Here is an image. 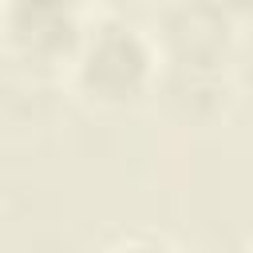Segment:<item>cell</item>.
<instances>
[{
    "instance_id": "6da1fadb",
    "label": "cell",
    "mask_w": 253,
    "mask_h": 253,
    "mask_svg": "<svg viewBox=\"0 0 253 253\" xmlns=\"http://www.w3.org/2000/svg\"><path fill=\"white\" fill-rule=\"evenodd\" d=\"M158 79V47L146 24L95 8L59 71L71 103L95 115H123L150 103Z\"/></svg>"
},
{
    "instance_id": "7a4b0ae2",
    "label": "cell",
    "mask_w": 253,
    "mask_h": 253,
    "mask_svg": "<svg viewBox=\"0 0 253 253\" xmlns=\"http://www.w3.org/2000/svg\"><path fill=\"white\" fill-rule=\"evenodd\" d=\"M95 0H0V59L24 75L59 79Z\"/></svg>"
},
{
    "instance_id": "3957f363",
    "label": "cell",
    "mask_w": 253,
    "mask_h": 253,
    "mask_svg": "<svg viewBox=\"0 0 253 253\" xmlns=\"http://www.w3.org/2000/svg\"><path fill=\"white\" fill-rule=\"evenodd\" d=\"M158 63L213 75H245L249 28L186 0H166L150 24Z\"/></svg>"
},
{
    "instance_id": "277c9868",
    "label": "cell",
    "mask_w": 253,
    "mask_h": 253,
    "mask_svg": "<svg viewBox=\"0 0 253 253\" xmlns=\"http://www.w3.org/2000/svg\"><path fill=\"white\" fill-rule=\"evenodd\" d=\"M245 75H213L158 63V79L150 91V107L178 130H217L229 123L241 103Z\"/></svg>"
},
{
    "instance_id": "5b68a950",
    "label": "cell",
    "mask_w": 253,
    "mask_h": 253,
    "mask_svg": "<svg viewBox=\"0 0 253 253\" xmlns=\"http://www.w3.org/2000/svg\"><path fill=\"white\" fill-rule=\"evenodd\" d=\"M186 4H198L213 16H225V20L245 24V28H249V16H253V0H186Z\"/></svg>"
},
{
    "instance_id": "8992f818",
    "label": "cell",
    "mask_w": 253,
    "mask_h": 253,
    "mask_svg": "<svg viewBox=\"0 0 253 253\" xmlns=\"http://www.w3.org/2000/svg\"><path fill=\"white\" fill-rule=\"evenodd\" d=\"M107 245L111 249H174V241L162 237V233H123V237H115Z\"/></svg>"
}]
</instances>
